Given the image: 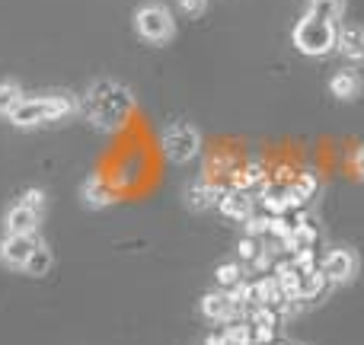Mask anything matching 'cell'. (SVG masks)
<instances>
[{
    "mask_svg": "<svg viewBox=\"0 0 364 345\" xmlns=\"http://www.w3.org/2000/svg\"><path fill=\"white\" fill-rule=\"evenodd\" d=\"M224 336L230 345H252V323L250 320H233L224 327Z\"/></svg>",
    "mask_w": 364,
    "mask_h": 345,
    "instance_id": "28",
    "label": "cell"
},
{
    "mask_svg": "<svg viewBox=\"0 0 364 345\" xmlns=\"http://www.w3.org/2000/svg\"><path fill=\"white\" fill-rule=\"evenodd\" d=\"M80 201H83V208H93V211L109 208L115 201L112 182H109L106 176H100V173L87 176V179H83V186H80Z\"/></svg>",
    "mask_w": 364,
    "mask_h": 345,
    "instance_id": "11",
    "label": "cell"
},
{
    "mask_svg": "<svg viewBox=\"0 0 364 345\" xmlns=\"http://www.w3.org/2000/svg\"><path fill=\"white\" fill-rule=\"evenodd\" d=\"M141 176H144V157H141L138 151L125 154V157L119 160V166H115V186L132 189V186H138L141 182Z\"/></svg>",
    "mask_w": 364,
    "mask_h": 345,
    "instance_id": "17",
    "label": "cell"
},
{
    "mask_svg": "<svg viewBox=\"0 0 364 345\" xmlns=\"http://www.w3.org/2000/svg\"><path fill=\"white\" fill-rule=\"evenodd\" d=\"M275 278L284 291V301H301V285H304V272L294 265V259L275 262Z\"/></svg>",
    "mask_w": 364,
    "mask_h": 345,
    "instance_id": "16",
    "label": "cell"
},
{
    "mask_svg": "<svg viewBox=\"0 0 364 345\" xmlns=\"http://www.w3.org/2000/svg\"><path fill=\"white\" fill-rule=\"evenodd\" d=\"M51 265H55V256H51V250H48V243H45V240H42V243H38L36 246V250H32V256H29V262H26V275H48V272H51Z\"/></svg>",
    "mask_w": 364,
    "mask_h": 345,
    "instance_id": "22",
    "label": "cell"
},
{
    "mask_svg": "<svg viewBox=\"0 0 364 345\" xmlns=\"http://www.w3.org/2000/svg\"><path fill=\"white\" fill-rule=\"evenodd\" d=\"M256 304H265V307H278L284 304V291L278 285L275 275H259L256 278Z\"/></svg>",
    "mask_w": 364,
    "mask_h": 345,
    "instance_id": "20",
    "label": "cell"
},
{
    "mask_svg": "<svg viewBox=\"0 0 364 345\" xmlns=\"http://www.w3.org/2000/svg\"><path fill=\"white\" fill-rule=\"evenodd\" d=\"M80 112V96L74 93H45V96H26L10 115L16 128H38L48 122H61L68 115Z\"/></svg>",
    "mask_w": 364,
    "mask_h": 345,
    "instance_id": "2",
    "label": "cell"
},
{
    "mask_svg": "<svg viewBox=\"0 0 364 345\" xmlns=\"http://www.w3.org/2000/svg\"><path fill=\"white\" fill-rule=\"evenodd\" d=\"M259 253H262V243H259V237H243L237 243V256H240V262H246V265H250L252 259L259 256Z\"/></svg>",
    "mask_w": 364,
    "mask_h": 345,
    "instance_id": "32",
    "label": "cell"
},
{
    "mask_svg": "<svg viewBox=\"0 0 364 345\" xmlns=\"http://www.w3.org/2000/svg\"><path fill=\"white\" fill-rule=\"evenodd\" d=\"M320 192V176L316 173H297V179L288 186V208L291 211H301L307 208V201Z\"/></svg>",
    "mask_w": 364,
    "mask_h": 345,
    "instance_id": "14",
    "label": "cell"
},
{
    "mask_svg": "<svg viewBox=\"0 0 364 345\" xmlns=\"http://www.w3.org/2000/svg\"><path fill=\"white\" fill-rule=\"evenodd\" d=\"M23 100H26L23 87H19L16 80H0V115H6V119H10Z\"/></svg>",
    "mask_w": 364,
    "mask_h": 345,
    "instance_id": "24",
    "label": "cell"
},
{
    "mask_svg": "<svg viewBox=\"0 0 364 345\" xmlns=\"http://www.w3.org/2000/svg\"><path fill=\"white\" fill-rule=\"evenodd\" d=\"M224 186H214V182H195L186 189V205L195 211H208V208H218Z\"/></svg>",
    "mask_w": 364,
    "mask_h": 345,
    "instance_id": "15",
    "label": "cell"
},
{
    "mask_svg": "<svg viewBox=\"0 0 364 345\" xmlns=\"http://www.w3.org/2000/svg\"><path fill=\"white\" fill-rule=\"evenodd\" d=\"M291 224H294V233H297V240H301V246H316V240H320V227H316V221L310 218L304 208L294 214Z\"/></svg>",
    "mask_w": 364,
    "mask_h": 345,
    "instance_id": "23",
    "label": "cell"
},
{
    "mask_svg": "<svg viewBox=\"0 0 364 345\" xmlns=\"http://www.w3.org/2000/svg\"><path fill=\"white\" fill-rule=\"evenodd\" d=\"M307 16L326 19V23H336V19L346 16V0H307Z\"/></svg>",
    "mask_w": 364,
    "mask_h": 345,
    "instance_id": "21",
    "label": "cell"
},
{
    "mask_svg": "<svg viewBox=\"0 0 364 345\" xmlns=\"http://www.w3.org/2000/svg\"><path fill=\"white\" fill-rule=\"evenodd\" d=\"M176 6H179V13H186V16L195 19L208 10V0H176Z\"/></svg>",
    "mask_w": 364,
    "mask_h": 345,
    "instance_id": "34",
    "label": "cell"
},
{
    "mask_svg": "<svg viewBox=\"0 0 364 345\" xmlns=\"http://www.w3.org/2000/svg\"><path fill=\"white\" fill-rule=\"evenodd\" d=\"M205 345H230V342H227L224 333H211V336L205 339Z\"/></svg>",
    "mask_w": 364,
    "mask_h": 345,
    "instance_id": "39",
    "label": "cell"
},
{
    "mask_svg": "<svg viewBox=\"0 0 364 345\" xmlns=\"http://www.w3.org/2000/svg\"><path fill=\"white\" fill-rule=\"evenodd\" d=\"M246 320L252 323V327H275L278 329V310L275 307H265V304H256V307H250V314H246Z\"/></svg>",
    "mask_w": 364,
    "mask_h": 345,
    "instance_id": "29",
    "label": "cell"
},
{
    "mask_svg": "<svg viewBox=\"0 0 364 345\" xmlns=\"http://www.w3.org/2000/svg\"><path fill=\"white\" fill-rule=\"evenodd\" d=\"M272 256H275V250H262L250 265L259 272V275H269V272H272Z\"/></svg>",
    "mask_w": 364,
    "mask_h": 345,
    "instance_id": "35",
    "label": "cell"
},
{
    "mask_svg": "<svg viewBox=\"0 0 364 345\" xmlns=\"http://www.w3.org/2000/svg\"><path fill=\"white\" fill-rule=\"evenodd\" d=\"M348 166H352V173L364 182V144H358L352 154H348Z\"/></svg>",
    "mask_w": 364,
    "mask_h": 345,
    "instance_id": "36",
    "label": "cell"
},
{
    "mask_svg": "<svg viewBox=\"0 0 364 345\" xmlns=\"http://www.w3.org/2000/svg\"><path fill=\"white\" fill-rule=\"evenodd\" d=\"M16 201H23L26 208H32V211H38V214L45 211V192H42V189H26Z\"/></svg>",
    "mask_w": 364,
    "mask_h": 345,
    "instance_id": "33",
    "label": "cell"
},
{
    "mask_svg": "<svg viewBox=\"0 0 364 345\" xmlns=\"http://www.w3.org/2000/svg\"><path fill=\"white\" fill-rule=\"evenodd\" d=\"M42 243L38 237H16V233H4V240H0V262L6 265V269H26V262H29L32 250Z\"/></svg>",
    "mask_w": 364,
    "mask_h": 345,
    "instance_id": "8",
    "label": "cell"
},
{
    "mask_svg": "<svg viewBox=\"0 0 364 345\" xmlns=\"http://www.w3.org/2000/svg\"><path fill=\"white\" fill-rule=\"evenodd\" d=\"M320 269L326 272L329 285H348V282H355V275H358V256H355V250L339 246V250H329L326 256H323Z\"/></svg>",
    "mask_w": 364,
    "mask_h": 345,
    "instance_id": "7",
    "label": "cell"
},
{
    "mask_svg": "<svg viewBox=\"0 0 364 345\" xmlns=\"http://www.w3.org/2000/svg\"><path fill=\"white\" fill-rule=\"evenodd\" d=\"M246 278V269H243V262H220L218 265V272H214V282H218V288L220 291H230L233 285H240Z\"/></svg>",
    "mask_w": 364,
    "mask_h": 345,
    "instance_id": "25",
    "label": "cell"
},
{
    "mask_svg": "<svg viewBox=\"0 0 364 345\" xmlns=\"http://www.w3.org/2000/svg\"><path fill=\"white\" fill-rule=\"evenodd\" d=\"M361 90H364V80L355 68H342L329 77V93L339 102H355L361 96Z\"/></svg>",
    "mask_w": 364,
    "mask_h": 345,
    "instance_id": "13",
    "label": "cell"
},
{
    "mask_svg": "<svg viewBox=\"0 0 364 345\" xmlns=\"http://www.w3.org/2000/svg\"><path fill=\"white\" fill-rule=\"evenodd\" d=\"M269 345H284V342H278V339H275V342H269Z\"/></svg>",
    "mask_w": 364,
    "mask_h": 345,
    "instance_id": "40",
    "label": "cell"
},
{
    "mask_svg": "<svg viewBox=\"0 0 364 345\" xmlns=\"http://www.w3.org/2000/svg\"><path fill=\"white\" fill-rule=\"evenodd\" d=\"M256 201H259V198L250 192V189L230 186V189H224V195H220L218 208H220V214H224V218H230V221H246V218H252V208H256Z\"/></svg>",
    "mask_w": 364,
    "mask_h": 345,
    "instance_id": "9",
    "label": "cell"
},
{
    "mask_svg": "<svg viewBox=\"0 0 364 345\" xmlns=\"http://www.w3.org/2000/svg\"><path fill=\"white\" fill-rule=\"evenodd\" d=\"M336 51L346 58L348 64H364V29L355 23L339 26V36H336Z\"/></svg>",
    "mask_w": 364,
    "mask_h": 345,
    "instance_id": "12",
    "label": "cell"
},
{
    "mask_svg": "<svg viewBox=\"0 0 364 345\" xmlns=\"http://www.w3.org/2000/svg\"><path fill=\"white\" fill-rule=\"evenodd\" d=\"M160 151H164V157L170 160V164H176V166L192 164V160L201 154L198 128L188 125V122H173V125L160 134Z\"/></svg>",
    "mask_w": 364,
    "mask_h": 345,
    "instance_id": "4",
    "label": "cell"
},
{
    "mask_svg": "<svg viewBox=\"0 0 364 345\" xmlns=\"http://www.w3.org/2000/svg\"><path fill=\"white\" fill-rule=\"evenodd\" d=\"M243 237H269V214H252V218L243 221Z\"/></svg>",
    "mask_w": 364,
    "mask_h": 345,
    "instance_id": "31",
    "label": "cell"
},
{
    "mask_svg": "<svg viewBox=\"0 0 364 345\" xmlns=\"http://www.w3.org/2000/svg\"><path fill=\"white\" fill-rule=\"evenodd\" d=\"M38 221H42V214L26 208L23 201H16V205H10L4 214V230L16 233V237H38Z\"/></svg>",
    "mask_w": 364,
    "mask_h": 345,
    "instance_id": "10",
    "label": "cell"
},
{
    "mask_svg": "<svg viewBox=\"0 0 364 345\" xmlns=\"http://www.w3.org/2000/svg\"><path fill=\"white\" fill-rule=\"evenodd\" d=\"M329 278L323 269H314L304 275V285H301V301H316V297H323V291H326Z\"/></svg>",
    "mask_w": 364,
    "mask_h": 345,
    "instance_id": "26",
    "label": "cell"
},
{
    "mask_svg": "<svg viewBox=\"0 0 364 345\" xmlns=\"http://www.w3.org/2000/svg\"><path fill=\"white\" fill-rule=\"evenodd\" d=\"M134 32L151 45H164L176 36V19H173V13L164 4L151 0V4L134 10Z\"/></svg>",
    "mask_w": 364,
    "mask_h": 345,
    "instance_id": "5",
    "label": "cell"
},
{
    "mask_svg": "<svg viewBox=\"0 0 364 345\" xmlns=\"http://www.w3.org/2000/svg\"><path fill=\"white\" fill-rule=\"evenodd\" d=\"M227 294H230V301L237 304V307H243V310L256 307V282H250V278H243L240 285H233Z\"/></svg>",
    "mask_w": 364,
    "mask_h": 345,
    "instance_id": "27",
    "label": "cell"
},
{
    "mask_svg": "<svg viewBox=\"0 0 364 345\" xmlns=\"http://www.w3.org/2000/svg\"><path fill=\"white\" fill-rule=\"evenodd\" d=\"M275 342V327H252V345Z\"/></svg>",
    "mask_w": 364,
    "mask_h": 345,
    "instance_id": "37",
    "label": "cell"
},
{
    "mask_svg": "<svg viewBox=\"0 0 364 345\" xmlns=\"http://www.w3.org/2000/svg\"><path fill=\"white\" fill-rule=\"evenodd\" d=\"M265 182H269V173H265V164H262V160H250V164H243L237 173H233V186L250 189V192L262 189Z\"/></svg>",
    "mask_w": 364,
    "mask_h": 345,
    "instance_id": "19",
    "label": "cell"
},
{
    "mask_svg": "<svg viewBox=\"0 0 364 345\" xmlns=\"http://www.w3.org/2000/svg\"><path fill=\"white\" fill-rule=\"evenodd\" d=\"M237 173V170H233V160L230 157H227V154H218V157H214L211 160V170H208V173Z\"/></svg>",
    "mask_w": 364,
    "mask_h": 345,
    "instance_id": "38",
    "label": "cell"
},
{
    "mask_svg": "<svg viewBox=\"0 0 364 345\" xmlns=\"http://www.w3.org/2000/svg\"><path fill=\"white\" fill-rule=\"evenodd\" d=\"M259 205H262L265 214H288V186H275V182H265L259 189Z\"/></svg>",
    "mask_w": 364,
    "mask_h": 345,
    "instance_id": "18",
    "label": "cell"
},
{
    "mask_svg": "<svg viewBox=\"0 0 364 345\" xmlns=\"http://www.w3.org/2000/svg\"><path fill=\"white\" fill-rule=\"evenodd\" d=\"M201 317L205 320H211V323H220V327H227V323H233V320H246V310L243 307H237V304L230 301V294L227 291H208L205 297H201Z\"/></svg>",
    "mask_w": 364,
    "mask_h": 345,
    "instance_id": "6",
    "label": "cell"
},
{
    "mask_svg": "<svg viewBox=\"0 0 364 345\" xmlns=\"http://www.w3.org/2000/svg\"><path fill=\"white\" fill-rule=\"evenodd\" d=\"M80 112L100 132H119V128L128 125V119L134 112V96L125 83L102 77V80L90 83L87 96L80 100Z\"/></svg>",
    "mask_w": 364,
    "mask_h": 345,
    "instance_id": "1",
    "label": "cell"
},
{
    "mask_svg": "<svg viewBox=\"0 0 364 345\" xmlns=\"http://www.w3.org/2000/svg\"><path fill=\"white\" fill-rule=\"evenodd\" d=\"M291 259H294V265L304 272V275H307V272H314V269H320V262H323L320 253H316V246H301V250H297Z\"/></svg>",
    "mask_w": 364,
    "mask_h": 345,
    "instance_id": "30",
    "label": "cell"
},
{
    "mask_svg": "<svg viewBox=\"0 0 364 345\" xmlns=\"http://www.w3.org/2000/svg\"><path fill=\"white\" fill-rule=\"evenodd\" d=\"M336 36H339L336 23L307 16V13L297 19L294 32H291L294 48L301 51V55H307V58H323V55H329V51H336Z\"/></svg>",
    "mask_w": 364,
    "mask_h": 345,
    "instance_id": "3",
    "label": "cell"
}]
</instances>
